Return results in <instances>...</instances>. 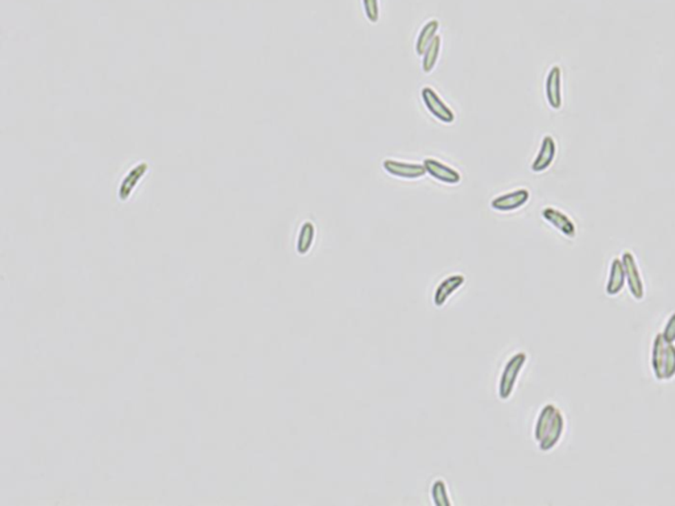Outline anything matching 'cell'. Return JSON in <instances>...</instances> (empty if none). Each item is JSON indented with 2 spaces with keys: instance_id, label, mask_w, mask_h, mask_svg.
I'll return each instance as SVG.
<instances>
[{
  "instance_id": "cell-14",
  "label": "cell",
  "mask_w": 675,
  "mask_h": 506,
  "mask_svg": "<svg viewBox=\"0 0 675 506\" xmlns=\"http://www.w3.org/2000/svg\"><path fill=\"white\" fill-rule=\"evenodd\" d=\"M438 30H439V21L438 20H430L422 27V30L419 31V34H418L417 41H416L417 54L423 56V53L430 47V44L434 41L435 37L438 36Z\"/></svg>"
},
{
  "instance_id": "cell-9",
  "label": "cell",
  "mask_w": 675,
  "mask_h": 506,
  "mask_svg": "<svg viewBox=\"0 0 675 506\" xmlns=\"http://www.w3.org/2000/svg\"><path fill=\"white\" fill-rule=\"evenodd\" d=\"M542 218L546 220L550 226H553L557 231H560L563 236L573 239L577 235V227L574 222L561 210H557L554 207H545L542 210Z\"/></svg>"
},
{
  "instance_id": "cell-16",
  "label": "cell",
  "mask_w": 675,
  "mask_h": 506,
  "mask_svg": "<svg viewBox=\"0 0 675 506\" xmlns=\"http://www.w3.org/2000/svg\"><path fill=\"white\" fill-rule=\"evenodd\" d=\"M441 45H442V40H441V36L438 34L435 37L434 41L430 44V47L426 49V51L423 53V58H422V70L423 73L429 74L434 70L435 65H436V61L439 58V53H441Z\"/></svg>"
},
{
  "instance_id": "cell-7",
  "label": "cell",
  "mask_w": 675,
  "mask_h": 506,
  "mask_svg": "<svg viewBox=\"0 0 675 506\" xmlns=\"http://www.w3.org/2000/svg\"><path fill=\"white\" fill-rule=\"evenodd\" d=\"M545 93L549 106L553 110L562 107V70L560 66H553L547 73Z\"/></svg>"
},
{
  "instance_id": "cell-20",
  "label": "cell",
  "mask_w": 675,
  "mask_h": 506,
  "mask_svg": "<svg viewBox=\"0 0 675 506\" xmlns=\"http://www.w3.org/2000/svg\"><path fill=\"white\" fill-rule=\"evenodd\" d=\"M661 334H662L663 339L667 343H675V311L670 315V318L667 319L666 326H665L663 331Z\"/></svg>"
},
{
  "instance_id": "cell-6",
  "label": "cell",
  "mask_w": 675,
  "mask_h": 506,
  "mask_svg": "<svg viewBox=\"0 0 675 506\" xmlns=\"http://www.w3.org/2000/svg\"><path fill=\"white\" fill-rule=\"evenodd\" d=\"M421 97L426 108L434 115V117L438 120L446 124H451L455 120V115L452 113V110L442 99L439 98V95L432 87H423L421 91Z\"/></svg>"
},
{
  "instance_id": "cell-8",
  "label": "cell",
  "mask_w": 675,
  "mask_h": 506,
  "mask_svg": "<svg viewBox=\"0 0 675 506\" xmlns=\"http://www.w3.org/2000/svg\"><path fill=\"white\" fill-rule=\"evenodd\" d=\"M383 168L386 173L393 177L405 179V180H417L426 174V169L421 163H402L395 160H386Z\"/></svg>"
},
{
  "instance_id": "cell-4",
  "label": "cell",
  "mask_w": 675,
  "mask_h": 506,
  "mask_svg": "<svg viewBox=\"0 0 675 506\" xmlns=\"http://www.w3.org/2000/svg\"><path fill=\"white\" fill-rule=\"evenodd\" d=\"M466 284V277L462 273H454L449 277L443 278L433 294V305L435 308H443L451 297Z\"/></svg>"
},
{
  "instance_id": "cell-19",
  "label": "cell",
  "mask_w": 675,
  "mask_h": 506,
  "mask_svg": "<svg viewBox=\"0 0 675 506\" xmlns=\"http://www.w3.org/2000/svg\"><path fill=\"white\" fill-rule=\"evenodd\" d=\"M363 8L366 12V16L370 20L372 24H376L380 17V10H379V0H363Z\"/></svg>"
},
{
  "instance_id": "cell-11",
  "label": "cell",
  "mask_w": 675,
  "mask_h": 506,
  "mask_svg": "<svg viewBox=\"0 0 675 506\" xmlns=\"http://www.w3.org/2000/svg\"><path fill=\"white\" fill-rule=\"evenodd\" d=\"M555 153H557V144L554 141V139L551 136H545L542 139V143H541V148L534 159V161L531 163V170L534 173H542L545 172L546 169L550 168V165L554 161L555 159Z\"/></svg>"
},
{
  "instance_id": "cell-3",
  "label": "cell",
  "mask_w": 675,
  "mask_h": 506,
  "mask_svg": "<svg viewBox=\"0 0 675 506\" xmlns=\"http://www.w3.org/2000/svg\"><path fill=\"white\" fill-rule=\"evenodd\" d=\"M621 262L626 271V282L629 293L636 301H641L645 297V285L634 255L632 252H624Z\"/></svg>"
},
{
  "instance_id": "cell-5",
  "label": "cell",
  "mask_w": 675,
  "mask_h": 506,
  "mask_svg": "<svg viewBox=\"0 0 675 506\" xmlns=\"http://www.w3.org/2000/svg\"><path fill=\"white\" fill-rule=\"evenodd\" d=\"M531 198V193L527 189H517L515 192L496 196L491 202V207L498 213H512L524 207Z\"/></svg>"
},
{
  "instance_id": "cell-13",
  "label": "cell",
  "mask_w": 675,
  "mask_h": 506,
  "mask_svg": "<svg viewBox=\"0 0 675 506\" xmlns=\"http://www.w3.org/2000/svg\"><path fill=\"white\" fill-rule=\"evenodd\" d=\"M626 271L621 259L616 257L611 262L610 266V275L606 285V293L610 297H616L617 294L621 293L624 286H626Z\"/></svg>"
},
{
  "instance_id": "cell-18",
  "label": "cell",
  "mask_w": 675,
  "mask_h": 506,
  "mask_svg": "<svg viewBox=\"0 0 675 506\" xmlns=\"http://www.w3.org/2000/svg\"><path fill=\"white\" fill-rule=\"evenodd\" d=\"M675 377V344H667V355L665 361V373H663V381L672 380Z\"/></svg>"
},
{
  "instance_id": "cell-1",
  "label": "cell",
  "mask_w": 675,
  "mask_h": 506,
  "mask_svg": "<svg viewBox=\"0 0 675 506\" xmlns=\"http://www.w3.org/2000/svg\"><path fill=\"white\" fill-rule=\"evenodd\" d=\"M566 427L562 411L553 404H547L535 419L534 439L542 452H549L558 446Z\"/></svg>"
},
{
  "instance_id": "cell-15",
  "label": "cell",
  "mask_w": 675,
  "mask_h": 506,
  "mask_svg": "<svg viewBox=\"0 0 675 506\" xmlns=\"http://www.w3.org/2000/svg\"><path fill=\"white\" fill-rule=\"evenodd\" d=\"M432 501L435 506H451L450 492L443 479H435L430 488Z\"/></svg>"
},
{
  "instance_id": "cell-2",
  "label": "cell",
  "mask_w": 675,
  "mask_h": 506,
  "mask_svg": "<svg viewBox=\"0 0 675 506\" xmlns=\"http://www.w3.org/2000/svg\"><path fill=\"white\" fill-rule=\"evenodd\" d=\"M527 363H528L527 352L520 351V352L513 354L504 364V368L501 371L498 384V398L501 401H508L512 397V394L515 392L517 381H518V377L521 375Z\"/></svg>"
},
{
  "instance_id": "cell-12",
  "label": "cell",
  "mask_w": 675,
  "mask_h": 506,
  "mask_svg": "<svg viewBox=\"0 0 675 506\" xmlns=\"http://www.w3.org/2000/svg\"><path fill=\"white\" fill-rule=\"evenodd\" d=\"M667 342L663 339L662 334H657L653 345H652V356H650V364L653 373L659 381H663V373H665V361L667 355Z\"/></svg>"
},
{
  "instance_id": "cell-17",
  "label": "cell",
  "mask_w": 675,
  "mask_h": 506,
  "mask_svg": "<svg viewBox=\"0 0 675 506\" xmlns=\"http://www.w3.org/2000/svg\"><path fill=\"white\" fill-rule=\"evenodd\" d=\"M316 238V227L311 222H305L300 229L298 240H297V252L300 255H306L314 243Z\"/></svg>"
},
{
  "instance_id": "cell-10",
  "label": "cell",
  "mask_w": 675,
  "mask_h": 506,
  "mask_svg": "<svg viewBox=\"0 0 675 506\" xmlns=\"http://www.w3.org/2000/svg\"><path fill=\"white\" fill-rule=\"evenodd\" d=\"M426 169V173H429L433 179L447 183V185H456L461 182V174L452 169L450 166L445 163H439L434 159H425L422 163Z\"/></svg>"
}]
</instances>
